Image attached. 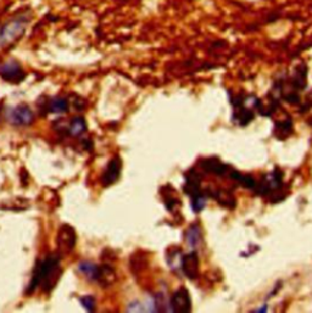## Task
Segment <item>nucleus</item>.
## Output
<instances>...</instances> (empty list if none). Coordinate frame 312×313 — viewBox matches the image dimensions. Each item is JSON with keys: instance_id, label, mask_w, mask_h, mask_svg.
Instances as JSON below:
<instances>
[{"instance_id": "nucleus-1", "label": "nucleus", "mask_w": 312, "mask_h": 313, "mask_svg": "<svg viewBox=\"0 0 312 313\" xmlns=\"http://www.w3.org/2000/svg\"><path fill=\"white\" fill-rule=\"evenodd\" d=\"M59 264H60V257L58 256H50L37 264L26 292L32 294L39 285L44 292L52 291L58 284L61 276V267Z\"/></svg>"}, {"instance_id": "nucleus-2", "label": "nucleus", "mask_w": 312, "mask_h": 313, "mask_svg": "<svg viewBox=\"0 0 312 313\" xmlns=\"http://www.w3.org/2000/svg\"><path fill=\"white\" fill-rule=\"evenodd\" d=\"M32 20V13L20 11L14 14L10 19L0 26V49L5 48L9 44H13L25 34L26 29Z\"/></svg>"}, {"instance_id": "nucleus-3", "label": "nucleus", "mask_w": 312, "mask_h": 313, "mask_svg": "<svg viewBox=\"0 0 312 313\" xmlns=\"http://www.w3.org/2000/svg\"><path fill=\"white\" fill-rule=\"evenodd\" d=\"M5 117L14 126H29L34 121L33 112L26 105L8 109Z\"/></svg>"}, {"instance_id": "nucleus-4", "label": "nucleus", "mask_w": 312, "mask_h": 313, "mask_svg": "<svg viewBox=\"0 0 312 313\" xmlns=\"http://www.w3.org/2000/svg\"><path fill=\"white\" fill-rule=\"evenodd\" d=\"M0 77L5 82L17 84L25 79L26 73L16 60H9L0 66Z\"/></svg>"}, {"instance_id": "nucleus-5", "label": "nucleus", "mask_w": 312, "mask_h": 313, "mask_svg": "<svg viewBox=\"0 0 312 313\" xmlns=\"http://www.w3.org/2000/svg\"><path fill=\"white\" fill-rule=\"evenodd\" d=\"M76 232L68 224L60 227L58 232V249L61 253H68L76 246Z\"/></svg>"}, {"instance_id": "nucleus-6", "label": "nucleus", "mask_w": 312, "mask_h": 313, "mask_svg": "<svg viewBox=\"0 0 312 313\" xmlns=\"http://www.w3.org/2000/svg\"><path fill=\"white\" fill-rule=\"evenodd\" d=\"M170 309L173 312L187 313L192 309V301H190L189 292L187 289L181 288L174 292L170 302Z\"/></svg>"}, {"instance_id": "nucleus-7", "label": "nucleus", "mask_w": 312, "mask_h": 313, "mask_svg": "<svg viewBox=\"0 0 312 313\" xmlns=\"http://www.w3.org/2000/svg\"><path fill=\"white\" fill-rule=\"evenodd\" d=\"M121 168H122V164H121V160L118 158L112 159V160L109 162L108 167H106L105 172L103 173L102 177L104 187H109V185L114 184V183L120 178Z\"/></svg>"}, {"instance_id": "nucleus-8", "label": "nucleus", "mask_w": 312, "mask_h": 313, "mask_svg": "<svg viewBox=\"0 0 312 313\" xmlns=\"http://www.w3.org/2000/svg\"><path fill=\"white\" fill-rule=\"evenodd\" d=\"M181 267H182L183 273L190 279H194L198 276L199 272V258L195 252L189 253V255L184 256L182 262H181Z\"/></svg>"}, {"instance_id": "nucleus-9", "label": "nucleus", "mask_w": 312, "mask_h": 313, "mask_svg": "<svg viewBox=\"0 0 312 313\" xmlns=\"http://www.w3.org/2000/svg\"><path fill=\"white\" fill-rule=\"evenodd\" d=\"M78 271L81 272L83 276L87 277L88 279L95 280V282H102L103 270L98 267L97 265H94L93 262H81L78 265Z\"/></svg>"}, {"instance_id": "nucleus-10", "label": "nucleus", "mask_w": 312, "mask_h": 313, "mask_svg": "<svg viewBox=\"0 0 312 313\" xmlns=\"http://www.w3.org/2000/svg\"><path fill=\"white\" fill-rule=\"evenodd\" d=\"M68 110V101L65 97H54L49 102V111L55 112V114H62Z\"/></svg>"}, {"instance_id": "nucleus-11", "label": "nucleus", "mask_w": 312, "mask_h": 313, "mask_svg": "<svg viewBox=\"0 0 312 313\" xmlns=\"http://www.w3.org/2000/svg\"><path fill=\"white\" fill-rule=\"evenodd\" d=\"M200 229H199L197 224H193L188 229V232H187V243H188L190 247L194 249V247L199 246V244H200Z\"/></svg>"}, {"instance_id": "nucleus-12", "label": "nucleus", "mask_w": 312, "mask_h": 313, "mask_svg": "<svg viewBox=\"0 0 312 313\" xmlns=\"http://www.w3.org/2000/svg\"><path fill=\"white\" fill-rule=\"evenodd\" d=\"M68 129H70L71 134L73 135L82 134V133L87 129V125H85L84 119H83V117H75V119L71 121L70 126H68Z\"/></svg>"}, {"instance_id": "nucleus-13", "label": "nucleus", "mask_w": 312, "mask_h": 313, "mask_svg": "<svg viewBox=\"0 0 312 313\" xmlns=\"http://www.w3.org/2000/svg\"><path fill=\"white\" fill-rule=\"evenodd\" d=\"M204 168H206L207 171H210V172H213V173H224L225 171V166L221 164V162L215 160V159H212V160H206L204 164Z\"/></svg>"}, {"instance_id": "nucleus-14", "label": "nucleus", "mask_w": 312, "mask_h": 313, "mask_svg": "<svg viewBox=\"0 0 312 313\" xmlns=\"http://www.w3.org/2000/svg\"><path fill=\"white\" fill-rule=\"evenodd\" d=\"M82 306L87 309L88 312H93L95 309V300L92 296H84L81 299Z\"/></svg>"}]
</instances>
